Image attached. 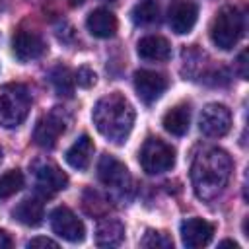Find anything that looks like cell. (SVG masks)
<instances>
[{
	"label": "cell",
	"instance_id": "cell-1",
	"mask_svg": "<svg viewBox=\"0 0 249 249\" xmlns=\"http://www.w3.org/2000/svg\"><path fill=\"white\" fill-rule=\"evenodd\" d=\"M231 177V158L222 148H204L200 150L191 165V183L195 195L210 202L218 198L224 189L228 187V181Z\"/></svg>",
	"mask_w": 249,
	"mask_h": 249
},
{
	"label": "cell",
	"instance_id": "cell-2",
	"mask_svg": "<svg viewBox=\"0 0 249 249\" xmlns=\"http://www.w3.org/2000/svg\"><path fill=\"white\" fill-rule=\"evenodd\" d=\"M91 119L99 134H103L107 140L115 144H123L132 130L134 109L124 95L115 91L101 97L95 103L91 111Z\"/></svg>",
	"mask_w": 249,
	"mask_h": 249
},
{
	"label": "cell",
	"instance_id": "cell-3",
	"mask_svg": "<svg viewBox=\"0 0 249 249\" xmlns=\"http://www.w3.org/2000/svg\"><path fill=\"white\" fill-rule=\"evenodd\" d=\"M31 107V95L23 84H4L0 86V126L16 128L19 126Z\"/></svg>",
	"mask_w": 249,
	"mask_h": 249
},
{
	"label": "cell",
	"instance_id": "cell-4",
	"mask_svg": "<svg viewBox=\"0 0 249 249\" xmlns=\"http://www.w3.org/2000/svg\"><path fill=\"white\" fill-rule=\"evenodd\" d=\"M243 29H245V21L241 10L235 6H224L222 10H218L210 25V39L218 49L230 51L241 39Z\"/></svg>",
	"mask_w": 249,
	"mask_h": 249
},
{
	"label": "cell",
	"instance_id": "cell-5",
	"mask_svg": "<svg viewBox=\"0 0 249 249\" xmlns=\"http://www.w3.org/2000/svg\"><path fill=\"white\" fill-rule=\"evenodd\" d=\"M140 165L150 175L169 171L175 165V150L161 138H148L140 148Z\"/></svg>",
	"mask_w": 249,
	"mask_h": 249
},
{
	"label": "cell",
	"instance_id": "cell-6",
	"mask_svg": "<svg viewBox=\"0 0 249 249\" xmlns=\"http://www.w3.org/2000/svg\"><path fill=\"white\" fill-rule=\"evenodd\" d=\"M49 220H51L53 231L58 237H62L64 241H70V243L84 241V237H86V226H84V222L68 206H56L51 212Z\"/></svg>",
	"mask_w": 249,
	"mask_h": 249
},
{
	"label": "cell",
	"instance_id": "cell-7",
	"mask_svg": "<svg viewBox=\"0 0 249 249\" xmlns=\"http://www.w3.org/2000/svg\"><path fill=\"white\" fill-rule=\"evenodd\" d=\"M198 128L202 134L210 138H222L231 128V113L222 103H208L200 111L198 117Z\"/></svg>",
	"mask_w": 249,
	"mask_h": 249
},
{
	"label": "cell",
	"instance_id": "cell-8",
	"mask_svg": "<svg viewBox=\"0 0 249 249\" xmlns=\"http://www.w3.org/2000/svg\"><path fill=\"white\" fill-rule=\"evenodd\" d=\"M66 117L64 113L54 107L51 113H47L45 117H41L35 124V130H33V140L37 146L41 148H53L56 144V140L60 138V134L66 130Z\"/></svg>",
	"mask_w": 249,
	"mask_h": 249
},
{
	"label": "cell",
	"instance_id": "cell-9",
	"mask_svg": "<svg viewBox=\"0 0 249 249\" xmlns=\"http://www.w3.org/2000/svg\"><path fill=\"white\" fill-rule=\"evenodd\" d=\"M97 177L99 181L109 187V189H117V191H124L130 187V173L126 169V165L117 160L111 154H103L97 161Z\"/></svg>",
	"mask_w": 249,
	"mask_h": 249
},
{
	"label": "cell",
	"instance_id": "cell-10",
	"mask_svg": "<svg viewBox=\"0 0 249 249\" xmlns=\"http://www.w3.org/2000/svg\"><path fill=\"white\" fill-rule=\"evenodd\" d=\"M134 89L144 103L158 101L167 89V78L154 70H138L134 74Z\"/></svg>",
	"mask_w": 249,
	"mask_h": 249
},
{
	"label": "cell",
	"instance_id": "cell-11",
	"mask_svg": "<svg viewBox=\"0 0 249 249\" xmlns=\"http://www.w3.org/2000/svg\"><path fill=\"white\" fill-rule=\"evenodd\" d=\"M198 18V8L195 2L191 0H175L171 2V6L167 8V21L169 27L177 33V35H185L191 33L195 23Z\"/></svg>",
	"mask_w": 249,
	"mask_h": 249
},
{
	"label": "cell",
	"instance_id": "cell-12",
	"mask_svg": "<svg viewBox=\"0 0 249 249\" xmlns=\"http://www.w3.org/2000/svg\"><path fill=\"white\" fill-rule=\"evenodd\" d=\"M12 51L19 62H29L39 58L45 53V41L35 31L21 29L12 39Z\"/></svg>",
	"mask_w": 249,
	"mask_h": 249
},
{
	"label": "cell",
	"instance_id": "cell-13",
	"mask_svg": "<svg viewBox=\"0 0 249 249\" xmlns=\"http://www.w3.org/2000/svg\"><path fill=\"white\" fill-rule=\"evenodd\" d=\"M214 235V226L202 218H187L181 224V239L185 247L196 249V247H204L212 241Z\"/></svg>",
	"mask_w": 249,
	"mask_h": 249
},
{
	"label": "cell",
	"instance_id": "cell-14",
	"mask_svg": "<svg viewBox=\"0 0 249 249\" xmlns=\"http://www.w3.org/2000/svg\"><path fill=\"white\" fill-rule=\"evenodd\" d=\"M35 179H37L39 189L43 193H49V195L56 193V191H62L68 185L66 173L51 161H41V163L35 165Z\"/></svg>",
	"mask_w": 249,
	"mask_h": 249
},
{
	"label": "cell",
	"instance_id": "cell-15",
	"mask_svg": "<svg viewBox=\"0 0 249 249\" xmlns=\"http://www.w3.org/2000/svg\"><path fill=\"white\" fill-rule=\"evenodd\" d=\"M136 53L144 60L163 62V60H167L171 56V45H169L167 39H163L160 35H146V37H142L138 41Z\"/></svg>",
	"mask_w": 249,
	"mask_h": 249
},
{
	"label": "cell",
	"instance_id": "cell-16",
	"mask_svg": "<svg viewBox=\"0 0 249 249\" xmlns=\"http://www.w3.org/2000/svg\"><path fill=\"white\" fill-rule=\"evenodd\" d=\"M86 27L93 37L99 39H109L117 33V18L113 12H109L107 8H97L93 10L88 19H86Z\"/></svg>",
	"mask_w": 249,
	"mask_h": 249
},
{
	"label": "cell",
	"instance_id": "cell-17",
	"mask_svg": "<svg viewBox=\"0 0 249 249\" xmlns=\"http://www.w3.org/2000/svg\"><path fill=\"white\" fill-rule=\"evenodd\" d=\"M93 140L88 136V134H82L80 138L74 140V144L66 150L64 158H66V163L78 171H84L88 169L89 161H91V156H93Z\"/></svg>",
	"mask_w": 249,
	"mask_h": 249
},
{
	"label": "cell",
	"instance_id": "cell-18",
	"mask_svg": "<svg viewBox=\"0 0 249 249\" xmlns=\"http://www.w3.org/2000/svg\"><path fill=\"white\" fill-rule=\"evenodd\" d=\"M161 124L163 128L173 134V136H183L187 130H189V124H191V107L187 103H179L175 107H171L163 119H161Z\"/></svg>",
	"mask_w": 249,
	"mask_h": 249
},
{
	"label": "cell",
	"instance_id": "cell-19",
	"mask_svg": "<svg viewBox=\"0 0 249 249\" xmlns=\"http://www.w3.org/2000/svg\"><path fill=\"white\" fill-rule=\"evenodd\" d=\"M12 216L23 224V226H29V228H37L43 218H45V208H43V202L39 198H23L12 212Z\"/></svg>",
	"mask_w": 249,
	"mask_h": 249
},
{
	"label": "cell",
	"instance_id": "cell-20",
	"mask_svg": "<svg viewBox=\"0 0 249 249\" xmlns=\"http://www.w3.org/2000/svg\"><path fill=\"white\" fill-rule=\"evenodd\" d=\"M124 237V226L115 218H105L95 228V243L99 247H117Z\"/></svg>",
	"mask_w": 249,
	"mask_h": 249
},
{
	"label": "cell",
	"instance_id": "cell-21",
	"mask_svg": "<svg viewBox=\"0 0 249 249\" xmlns=\"http://www.w3.org/2000/svg\"><path fill=\"white\" fill-rule=\"evenodd\" d=\"M49 80H51V84H53L56 95H60V97H72V93H74V84H76V82H74V74L70 72L68 66H62V64L54 66V68L51 70V74H49Z\"/></svg>",
	"mask_w": 249,
	"mask_h": 249
},
{
	"label": "cell",
	"instance_id": "cell-22",
	"mask_svg": "<svg viewBox=\"0 0 249 249\" xmlns=\"http://www.w3.org/2000/svg\"><path fill=\"white\" fill-rule=\"evenodd\" d=\"M160 18V6L156 0H140L132 8V21L138 25H150L158 21Z\"/></svg>",
	"mask_w": 249,
	"mask_h": 249
},
{
	"label": "cell",
	"instance_id": "cell-23",
	"mask_svg": "<svg viewBox=\"0 0 249 249\" xmlns=\"http://www.w3.org/2000/svg\"><path fill=\"white\" fill-rule=\"evenodd\" d=\"M23 187V173L19 169H10L0 175V198H8L21 191Z\"/></svg>",
	"mask_w": 249,
	"mask_h": 249
},
{
	"label": "cell",
	"instance_id": "cell-24",
	"mask_svg": "<svg viewBox=\"0 0 249 249\" xmlns=\"http://www.w3.org/2000/svg\"><path fill=\"white\" fill-rule=\"evenodd\" d=\"M140 247H150V249H171V247H173V239H171L165 231L148 230V231L144 233V237L140 239Z\"/></svg>",
	"mask_w": 249,
	"mask_h": 249
},
{
	"label": "cell",
	"instance_id": "cell-25",
	"mask_svg": "<svg viewBox=\"0 0 249 249\" xmlns=\"http://www.w3.org/2000/svg\"><path fill=\"white\" fill-rule=\"evenodd\" d=\"M74 82H76L80 88L88 89V88L95 86L97 76H95V72H93L89 66H80V68L76 70V74H74Z\"/></svg>",
	"mask_w": 249,
	"mask_h": 249
},
{
	"label": "cell",
	"instance_id": "cell-26",
	"mask_svg": "<svg viewBox=\"0 0 249 249\" xmlns=\"http://www.w3.org/2000/svg\"><path fill=\"white\" fill-rule=\"evenodd\" d=\"M27 247H29V249H37V247H51V249H56L58 243L53 241V239H49V237H33V239L27 241Z\"/></svg>",
	"mask_w": 249,
	"mask_h": 249
},
{
	"label": "cell",
	"instance_id": "cell-27",
	"mask_svg": "<svg viewBox=\"0 0 249 249\" xmlns=\"http://www.w3.org/2000/svg\"><path fill=\"white\" fill-rule=\"evenodd\" d=\"M237 74L241 80H247V51H241L237 56Z\"/></svg>",
	"mask_w": 249,
	"mask_h": 249
},
{
	"label": "cell",
	"instance_id": "cell-28",
	"mask_svg": "<svg viewBox=\"0 0 249 249\" xmlns=\"http://www.w3.org/2000/svg\"><path fill=\"white\" fill-rule=\"evenodd\" d=\"M10 247H12L10 235H8L4 230H0V249H10Z\"/></svg>",
	"mask_w": 249,
	"mask_h": 249
},
{
	"label": "cell",
	"instance_id": "cell-29",
	"mask_svg": "<svg viewBox=\"0 0 249 249\" xmlns=\"http://www.w3.org/2000/svg\"><path fill=\"white\" fill-rule=\"evenodd\" d=\"M224 245H230V247H233V249H239V245H237L235 241H231V239H224V241H220V247H224Z\"/></svg>",
	"mask_w": 249,
	"mask_h": 249
},
{
	"label": "cell",
	"instance_id": "cell-30",
	"mask_svg": "<svg viewBox=\"0 0 249 249\" xmlns=\"http://www.w3.org/2000/svg\"><path fill=\"white\" fill-rule=\"evenodd\" d=\"M68 2H70V4H74V6H78V4H82L84 0H68Z\"/></svg>",
	"mask_w": 249,
	"mask_h": 249
},
{
	"label": "cell",
	"instance_id": "cell-31",
	"mask_svg": "<svg viewBox=\"0 0 249 249\" xmlns=\"http://www.w3.org/2000/svg\"><path fill=\"white\" fill-rule=\"evenodd\" d=\"M105 2H119V0H105Z\"/></svg>",
	"mask_w": 249,
	"mask_h": 249
},
{
	"label": "cell",
	"instance_id": "cell-32",
	"mask_svg": "<svg viewBox=\"0 0 249 249\" xmlns=\"http://www.w3.org/2000/svg\"><path fill=\"white\" fill-rule=\"evenodd\" d=\"M0 161H2V150H0Z\"/></svg>",
	"mask_w": 249,
	"mask_h": 249
}]
</instances>
